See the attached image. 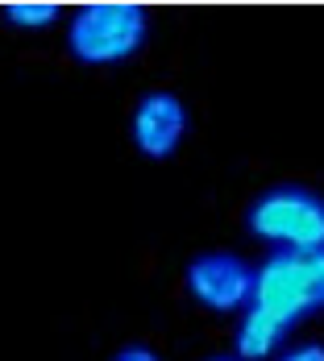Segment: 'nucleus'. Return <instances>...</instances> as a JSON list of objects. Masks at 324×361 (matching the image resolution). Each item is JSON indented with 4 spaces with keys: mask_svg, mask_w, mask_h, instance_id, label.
Masks as SVG:
<instances>
[{
    "mask_svg": "<svg viewBox=\"0 0 324 361\" xmlns=\"http://www.w3.org/2000/svg\"><path fill=\"white\" fill-rule=\"evenodd\" d=\"M253 307L295 328L324 307V250H275L253 270Z\"/></svg>",
    "mask_w": 324,
    "mask_h": 361,
    "instance_id": "f257e3e1",
    "label": "nucleus"
},
{
    "mask_svg": "<svg viewBox=\"0 0 324 361\" xmlns=\"http://www.w3.org/2000/svg\"><path fill=\"white\" fill-rule=\"evenodd\" d=\"M208 361H241V357H224V353H220V357H208Z\"/></svg>",
    "mask_w": 324,
    "mask_h": 361,
    "instance_id": "9d476101",
    "label": "nucleus"
},
{
    "mask_svg": "<svg viewBox=\"0 0 324 361\" xmlns=\"http://www.w3.org/2000/svg\"><path fill=\"white\" fill-rule=\"evenodd\" d=\"M287 332H291V324L275 320V316L262 312V307H250V312L241 316V324H237V357L241 361H266L279 345H283Z\"/></svg>",
    "mask_w": 324,
    "mask_h": 361,
    "instance_id": "423d86ee",
    "label": "nucleus"
},
{
    "mask_svg": "<svg viewBox=\"0 0 324 361\" xmlns=\"http://www.w3.org/2000/svg\"><path fill=\"white\" fill-rule=\"evenodd\" d=\"M112 361H158V353H154V349H145V345H125Z\"/></svg>",
    "mask_w": 324,
    "mask_h": 361,
    "instance_id": "1a4fd4ad",
    "label": "nucleus"
},
{
    "mask_svg": "<svg viewBox=\"0 0 324 361\" xmlns=\"http://www.w3.org/2000/svg\"><path fill=\"white\" fill-rule=\"evenodd\" d=\"M246 228L279 250H324V195L304 183L266 187L246 208Z\"/></svg>",
    "mask_w": 324,
    "mask_h": 361,
    "instance_id": "7ed1b4c3",
    "label": "nucleus"
},
{
    "mask_svg": "<svg viewBox=\"0 0 324 361\" xmlns=\"http://www.w3.org/2000/svg\"><path fill=\"white\" fill-rule=\"evenodd\" d=\"M4 21L13 30H46V25L59 21V4H50V0H17V4L4 8Z\"/></svg>",
    "mask_w": 324,
    "mask_h": 361,
    "instance_id": "0eeeda50",
    "label": "nucleus"
},
{
    "mask_svg": "<svg viewBox=\"0 0 324 361\" xmlns=\"http://www.w3.org/2000/svg\"><path fill=\"white\" fill-rule=\"evenodd\" d=\"M279 361H324V345L320 341H304V345H291Z\"/></svg>",
    "mask_w": 324,
    "mask_h": 361,
    "instance_id": "6e6552de",
    "label": "nucleus"
},
{
    "mask_svg": "<svg viewBox=\"0 0 324 361\" xmlns=\"http://www.w3.org/2000/svg\"><path fill=\"white\" fill-rule=\"evenodd\" d=\"M129 133H133V145L142 149L145 158L162 162L187 137V104H183L175 92H150V96L138 100V109H133Z\"/></svg>",
    "mask_w": 324,
    "mask_h": 361,
    "instance_id": "39448f33",
    "label": "nucleus"
},
{
    "mask_svg": "<svg viewBox=\"0 0 324 361\" xmlns=\"http://www.w3.org/2000/svg\"><path fill=\"white\" fill-rule=\"evenodd\" d=\"M187 290L208 312H237L246 303L253 307V266L224 250L200 253L187 266Z\"/></svg>",
    "mask_w": 324,
    "mask_h": 361,
    "instance_id": "20e7f679",
    "label": "nucleus"
},
{
    "mask_svg": "<svg viewBox=\"0 0 324 361\" xmlns=\"http://www.w3.org/2000/svg\"><path fill=\"white\" fill-rule=\"evenodd\" d=\"M150 21L138 4H83L67 21V50L83 67H112L129 63L145 46Z\"/></svg>",
    "mask_w": 324,
    "mask_h": 361,
    "instance_id": "f03ea898",
    "label": "nucleus"
}]
</instances>
